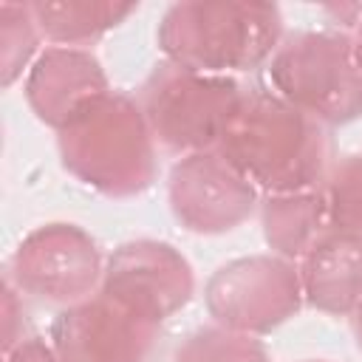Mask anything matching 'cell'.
Returning a JSON list of instances; mask_svg holds the SVG:
<instances>
[{"mask_svg":"<svg viewBox=\"0 0 362 362\" xmlns=\"http://www.w3.org/2000/svg\"><path fill=\"white\" fill-rule=\"evenodd\" d=\"M158 328V322L99 291L59 311L48 342L59 362H144Z\"/></svg>","mask_w":362,"mask_h":362,"instance_id":"ba28073f","label":"cell"},{"mask_svg":"<svg viewBox=\"0 0 362 362\" xmlns=\"http://www.w3.org/2000/svg\"><path fill=\"white\" fill-rule=\"evenodd\" d=\"M303 303L300 272L280 255H252L221 266L206 283L212 320L238 334H263L288 320Z\"/></svg>","mask_w":362,"mask_h":362,"instance_id":"8992f818","label":"cell"},{"mask_svg":"<svg viewBox=\"0 0 362 362\" xmlns=\"http://www.w3.org/2000/svg\"><path fill=\"white\" fill-rule=\"evenodd\" d=\"M37 28L45 42L62 48H82L127 20L133 3H96V0H62V3H31Z\"/></svg>","mask_w":362,"mask_h":362,"instance_id":"5bb4252c","label":"cell"},{"mask_svg":"<svg viewBox=\"0 0 362 362\" xmlns=\"http://www.w3.org/2000/svg\"><path fill=\"white\" fill-rule=\"evenodd\" d=\"M303 300L328 314H354L362 303V235L331 229L300 260Z\"/></svg>","mask_w":362,"mask_h":362,"instance_id":"7c38bea8","label":"cell"},{"mask_svg":"<svg viewBox=\"0 0 362 362\" xmlns=\"http://www.w3.org/2000/svg\"><path fill=\"white\" fill-rule=\"evenodd\" d=\"M246 88L235 76H209L161 62L139 90V107L156 144L178 158L215 150L232 124Z\"/></svg>","mask_w":362,"mask_h":362,"instance_id":"277c9868","label":"cell"},{"mask_svg":"<svg viewBox=\"0 0 362 362\" xmlns=\"http://www.w3.org/2000/svg\"><path fill=\"white\" fill-rule=\"evenodd\" d=\"M266 195L322 187L331 164V133L274 90L249 88L215 147Z\"/></svg>","mask_w":362,"mask_h":362,"instance_id":"6da1fadb","label":"cell"},{"mask_svg":"<svg viewBox=\"0 0 362 362\" xmlns=\"http://www.w3.org/2000/svg\"><path fill=\"white\" fill-rule=\"evenodd\" d=\"M325 232H331V218L322 187L288 195H269V201L263 204L266 243L286 260H300Z\"/></svg>","mask_w":362,"mask_h":362,"instance_id":"4fadbf2b","label":"cell"},{"mask_svg":"<svg viewBox=\"0 0 362 362\" xmlns=\"http://www.w3.org/2000/svg\"><path fill=\"white\" fill-rule=\"evenodd\" d=\"M351 45H354V57H356V65L362 71V17L356 23V28L351 31Z\"/></svg>","mask_w":362,"mask_h":362,"instance_id":"d6986e66","label":"cell"},{"mask_svg":"<svg viewBox=\"0 0 362 362\" xmlns=\"http://www.w3.org/2000/svg\"><path fill=\"white\" fill-rule=\"evenodd\" d=\"M331 229L362 235V156L342 158L322 181Z\"/></svg>","mask_w":362,"mask_h":362,"instance_id":"2e32d148","label":"cell"},{"mask_svg":"<svg viewBox=\"0 0 362 362\" xmlns=\"http://www.w3.org/2000/svg\"><path fill=\"white\" fill-rule=\"evenodd\" d=\"M175 362H269V356L255 337L215 325L187 337L175 351Z\"/></svg>","mask_w":362,"mask_h":362,"instance_id":"e0dca14e","label":"cell"},{"mask_svg":"<svg viewBox=\"0 0 362 362\" xmlns=\"http://www.w3.org/2000/svg\"><path fill=\"white\" fill-rule=\"evenodd\" d=\"M6 362H59V356L54 354L51 342L40 337H25L23 342L6 351Z\"/></svg>","mask_w":362,"mask_h":362,"instance_id":"ac0fdd59","label":"cell"},{"mask_svg":"<svg viewBox=\"0 0 362 362\" xmlns=\"http://www.w3.org/2000/svg\"><path fill=\"white\" fill-rule=\"evenodd\" d=\"M311 362H325V359H311Z\"/></svg>","mask_w":362,"mask_h":362,"instance_id":"44dd1931","label":"cell"},{"mask_svg":"<svg viewBox=\"0 0 362 362\" xmlns=\"http://www.w3.org/2000/svg\"><path fill=\"white\" fill-rule=\"evenodd\" d=\"M107 76L85 48L48 45L25 76V99L40 122L62 127L76 110L107 93Z\"/></svg>","mask_w":362,"mask_h":362,"instance_id":"8fae6325","label":"cell"},{"mask_svg":"<svg viewBox=\"0 0 362 362\" xmlns=\"http://www.w3.org/2000/svg\"><path fill=\"white\" fill-rule=\"evenodd\" d=\"M283 34V17L274 3H175L158 25V45L167 62L232 76L272 59Z\"/></svg>","mask_w":362,"mask_h":362,"instance_id":"3957f363","label":"cell"},{"mask_svg":"<svg viewBox=\"0 0 362 362\" xmlns=\"http://www.w3.org/2000/svg\"><path fill=\"white\" fill-rule=\"evenodd\" d=\"M57 133L65 170L102 195H139L156 178V139L139 102L122 90L96 96Z\"/></svg>","mask_w":362,"mask_h":362,"instance_id":"7a4b0ae2","label":"cell"},{"mask_svg":"<svg viewBox=\"0 0 362 362\" xmlns=\"http://www.w3.org/2000/svg\"><path fill=\"white\" fill-rule=\"evenodd\" d=\"M192 288V269L170 243L136 240L113 252L99 291L161 325L189 303Z\"/></svg>","mask_w":362,"mask_h":362,"instance_id":"30bf717a","label":"cell"},{"mask_svg":"<svg viewBox=\"0 0 362 362\" xmlns=\"http://www.w3.org/2000/svg\"><path fill=\"white\" fill-rule=\"evenodd\" d=\"M170 209L189 232H226L243 223L257 189L218 150L178 158L170 173Z\"/></svg>","mask_w":362,"mask_h":362,"instance_id":"9c48e42d","label":"cell"},{"mask_svg":"<svg viewBox=\"0 0 362 362\" xmlns=\"http://www.w3.org/2000/svg\"><path fill=\"white\" fill-rule=\"evenodd\" d=\"M272 90L320 124L362 116V71L348 31H300L286 37L269 59Z\"/></svg>","mask_w":362,"mask_h":362,"instance_id":"5b68a950","label":"cell"},{"mask_svg":"<svg viewBox=\"0 0 362 362\" xmlns=\"http://www.w3.org/2000/svg\"><path fill=\"white\" fill-rule=\"evenodd\" d=\"M105 269L88 232L74 223H45L34 229L11 257L14 286L40 300L76 305L93 297Z\"/></svg>","mask_w":362,"mask_h":362,"instance_id":"52a82bcc","label":"cell"},{"mask_svg":"<svg viewBox=\"0 0 362 362\" xmlns=\"http://www.w3.org/2000/svg\"><path fill=\"white\" fill-rule=\"evenodd\" d=\"M354 331H356V339H359V345H362V303H359V308L354 311Z\"/></svg>","mask_w":362,"mask_h":362,"instance_id":"ffe728a7","label":"cell"},{"mask_svg":"<svg viewBox=\"0 0 362 362\" xmlns=\"http://www.w3.org/2000/svg\"><path fill=\"white\" fill-rule=\"evenodd\" d=\"M42 34L37 28L31 3H0V62H3V85H11L31 68V57L37 54Z\"/></svg>","mask_w":362,"mask_h":362,"instance_id":"9a60e30c","label":"cell"}]
</instances>
